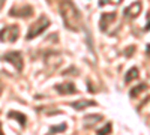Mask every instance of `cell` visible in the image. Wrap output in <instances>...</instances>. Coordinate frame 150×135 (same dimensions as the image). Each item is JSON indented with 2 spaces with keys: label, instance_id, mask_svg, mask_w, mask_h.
<instances>
[{
  "label": "cell",
  "instance_id": "obj_19",
  "mask_svg": "<svg viewBox=\"0 0 150 135\" xmlns=\"http://www.w3.org/2000/svg\"><path fill=\"white\" fill-rule=\"evenodd\" d=\"M0 95H2V84H0Z\"/></svg>",
  "mask_w": 150,
  "mask_h": 135
},
{
  "label": "cell",
  "instance_id": "obj_12",
  "mask_svg": "<svg viewBox=\"0 0 150 135\" xmlns=\"http://www.w3.org/2000/svg\"><path fill=\"white\" fill-rule=\"evenodd\" d=\"M74 110H84V108H87V107H95L96 105V102L95 101H77V102H72V104H69Z\"/></svg>",
  "mask_w": 150,
  "mask_h": 135
},
{
  "label": "cell",
  "instance_id": "obj_4",
  "mask_svg": "<svg viewBox=\"0 0 150 135\" xmlns=\"http://www.w3.org/2000/svg\"><path fill=\"white\" fill-rule=\"evenodd\" d=\"M3 60L9 62L17 71H20V72L23 71L24 62H23V54H21L20 51H9V53H6V54L3 56Z\"/></svg>",
  "mask_w": 150,
  "mask_h": 135
},
{
  "label": "cell",
  "instance_id": "obj_1",
  "mask_svg": "<svg viewBox=\"0 0 150 135\" xmlns=\"http://www.w3.org/2000/svg\"><path fill=\"white\" fill-rule=\"evenodd\" d=\"M60 15L63 20L65 27L74 32H78L83 29V17L81 12L77 9L71 0H62L60 2Z\"/></svg>",
  "mask_w": 150,
  "mask_h": 135
},
{
  "label": "cell",
  "instance_id": "obj_18",
  "mask_svg": "<svg viewBox=\"0 0 150 135\" xmlns=\"http://www.w3.org/2000/svg\"><path fill=\"white\" fill-rule=\"evenodd\" d=\"M0 134H3V131H2V125H0Z\"/></svg>",
  "mask_w": 150,
  "mask_h": 135
},
{
  "label": "cell",
  "instance_id": "obj_9",
  "mask_svg": "<svg viewBox=\"0 0 150 135\" xmlns=\"http://www.w3.org/2000/svg\"><path fill=\"white\" fill-rule=\"evenodd\" d=\"M45 60H47V65H51V69H56L60 63L62 57H60L59 53H50V54H47Z\"/></svg>",
  "mask_w": 150,
  "mask_h": 135
},
{
  "label": "cell",
  "instance_id": "obj_8",
  "mask_svg": "<svg viewBox=\"0 0 150 135\" xmlns=\"http://www.w3.org/2000/svg\"><path fill=\"white\" fill-rule=\"evenodd\" d=\"M141 2H134L131 6H128L126 9H125V15L126 17H132V18H135V17H138V14L141 12Z\"/></svg>",
  "mask_w": 150,
  "mask_h": 135
},
{
  "label": "cell",
  "instance_id": "obj_5",
  "mask_svg": "<svg viewBox=\"0 0 150 135\" xmlns=\"http://www.w3.org/2000/svg\"><path fill=\"white\" fill-rule=\"evenodd\" d=\"M9 15L11 17H20V18H29L33 15V8L29 5H20L14 6L9 9Z\"/></svg>",
  "mask_w": 150,
  "mask_h": 135
},
{
  "label": "cell",
  "instance_id": "obj_11",
  "mask_svg": "<svg viewBox=\"0 0 150 135\" xmlns=\"http://www.w3.org/2000/svg\"><path fill=\"white\" fill-rule=\"evenodd\" d=\"M8 117L17 120L18 123H20V126H23V128L26 126V123H27V117L24 116V114H21V113H18V111H9L8 113Z\"/></svg>",
  "mask_w": 150,
  "mask_h": 135
},
{
  "label": "cell",
  "instance_id": "obj_3",
  "mask_svg": "<svg viewBox=\"0 0 150 135\" xmlns=\"http://www.w3.org/2000/svg\"><path fill=\"white\" fill-rule=\"evenodd\" d=\"M20 36V27L17 24L5 26L0 30V42H15Z\"/></svg>",
  "mask_w": 150,
  "mask_h": 135
},
{
  "label": "cell",
  "instance_id": "obj_2",
  "mask_svg": "<svg viewBox=\"0 0 150 135\" xmlns=\"http://www.w3.org/2000/svg\"><path fill=\"white\" fill-rule=\"evenodd\" d=\"M50 26V20L45 17V15H41L39 18H38L32 26L29 27V32H27V39L32 41L33 38H36V36L42 35Z\"/></svg>",
  "mask_w": 150,
  "mask_h": 135
},
{
  "label": "cell",
  "instance_id": "obj_6",
  "mask_svg": "<svg viewBox=\"0 0 150 135\" xmlns=\"http://www.w3.org/2000/svg\"><path fill=\"white\" fill-rule=\"evenodd\" d=\"M116 14H117V12H110V14H108V12H105V14L101 15V20H99V27H101L102 32H107L108 30L110 24L114 21L116 17H117Z\"/></svg>",
  "mask_w": 150,
  "mask_h": 135
},
{
  "label": "cell",
  "instance_id": "obj_10",
  "mask_svg": "<svg viewBox=\"0 0 150 135\" xmlns=\"http://www.w3.org/2000/svg\"><path fill=\"white\" fill-rule=\"evenodd\" d=\"M99 120H102V116L101 114H90V116H86L84 117V128H92L95 126Z\"/></svg>",
  "mask_w": 150,
  "mask_h": 135
},
{
  "label": "cell",
  "instance_id": "obj_14",
  "mask_svg": "<svg viewBox=\"0 0 150 135\" xmlns=\"http://www.w3.org/2000/svg\"><path fill=\"white\" fill-rule=\"evenodd\" d=\"M143 90H146V84H144V83H141V84H138V86H135V87L131 90L129 95H131V98H137Z\"/></svg>",
  "mask_w": 150,
  "mask_h": 135
},
{
  "label": "cell",
  "instance_id": "obj_16",
  "mask_svg": "<svg viewBox=\"0 0 150 135\" xmlns=\"http://www.w3.org/2000/svg\"><path fill=\"white\" fill-rule=\"evenodd\" d=\"M107 132H108V134L111 132V123H107L102 129H99V131H98V134H101V135H102V134H107Z\"/></svg>",
  "mask_w": 150,
  "mask_h": 135
},
{
  "label": "cell",
  "instance_id": "obj_17",
  "mask_svg": "<svg viewBox=\"0 0 150 135\" xmlns=\"http://www.w3.org/2000/svg\"><path fill=\"white\" fill-rule=\"evenodd\" d=\"M3 5H5V0H0V9L3 8Z\"/></svg>",
  "mask_w": 150,
  "mask_h": 135
},
{
  "label": "cell",
  "instance_id": "obj_13",
  "mask_svg": "<svg viewBox=\"0 0 150 135\" xmlns=\"http://www.w3.org/2000/svg\"><path fill=\"white\" fill-rule=\"evenodd\" d=\"M137 78H138V69H137V68H131L128 71V74H126V77H125V81L131 83L132 80H137Z\"/></svg>",
  "mask_w": 150,
  "mask_h": 135
},
{
  "label": "cell",
  "instance_id": "obj_7",
  "mask_svg": "<svg viewBox=\"0 0 150 135\" xmlns=\"http://www.w3.org/2000/svg\"><path fill=\"white\" fill-rule=\"evenodd\" d=\"M56 90L60 95H72L77 93V87L72 83H63V84H56Z\"/></svg>",
  "mask_w": 150,
  "mask_h": 135
},
{
  "label": "cell",
  "instance_id": "obj_15",
  "mask_svg": "<svg viewBox=\"0 0 150 135\" xmlns=\"http://www.w3.org/2000/svg\"><path fill=\"white\" fill-rule=\"evenodd\" d=\"M63 131H66V125H65V123L50 128V132H51V134H54V132H63Z\"/></svg>",
  "mask_w": 150,
  "mask_h": 135
}]
</instances>
